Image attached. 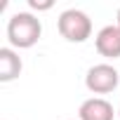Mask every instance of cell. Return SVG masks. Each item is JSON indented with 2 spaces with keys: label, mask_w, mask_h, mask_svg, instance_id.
I'll use <instances>...</instances> for the list:
<instances>
[{
  "label": "cell",
  "mask_w": 120,
  "mask_h": 120,
  "mask_svg": "<svg viewBox=\"0 0 120 120\" xmlns=\"http://www.w3.org/2000/svg\"><path fill=\"white\" fill-rule=\"evenodd\" d=\"M42 35V24L35 14L31 12H17L7 21V40L17 49H28L33 47Z\"/></svg>",
  "instance_id": "6da1fadb"
},
{
  "label": "cell",
  "mask_w": 120,
  "mask_h": 120,
  "mask_svg": "<svg viewBox=\"0 0 120 120\" xmlns=\"http://www.w3.org/2000/svg\"><path fill=\"white\" fill-rule=\"evenodd\" d=\"M59 33L68 42H85L92 35V19L82 10H66L59 14Z\"/></svg>",
  "instance_id": "7a4b0ae2"
},
{
  "label": "cell",
  "mask_w": 120,
  "mask_h": 120,
  "mask_svg": "<svg viewBox=\"0 0 120 120\" xmlns=\"http://www.w3.org/2000/svg\"><path fill=\"white\" fill-rule=\"evenodd\" d=\"M118 82H120V73L111 64H97L85 75V85L94 94H108L118 87Z\"/></svg>",
  "instance_id": "3957f363"
},
{
  "label": "cell",
  "mask_w": 120,
  "mask_h": 120,
  "mask_svg": "<svg viewBox=\"0 0 120 120\" xmlns=\"http://www.w3.org/2000/svg\"><path fill=\"white\" fill-rule=\"evenodd\" d=\"M94 45H97V52L106 59H118L120 56V28L118 24L115 26H104L97 38H94Z\"/></svg>",
  "instance_id": "277c9868"
},
{
  "label": "cell",
  "mask_w": 120,
  "mask_h": 120,
  "mask_svg": "<svg viewBox=\"0 0 120 120\" xmlns=\"http://www.w3.org/2000/svg\"><path fill=\"white\" fill-rule=\"evenodd\" d=\"M113 118H115L113 106L101 97L85 99L78 108V120H113Z\"/></svg>",
  "instance_id": "5b68a950"
},
{
  "label": "cell",
  "mask_w": 120,
  "mask_h": 120,
  "mask_svg": "<svg viewBox=\"0 0 120 120\" xmlns=\"http://www.w3.org/2000/svg\"><path fill=\"white\" fill-rule=\"evenodd\" d=\"M21 73V59L12 47H0V82H12Z\"/></svg>",
  "instance_id": "8992f818"
},
{
  "label": "cell",
  "mask_w": 120,
  "mask_h": 120,
  "mask_svg": "<svg viewBox=\"0 0 120 120\" xmlns=\"http://www.w3.org/2000/svg\"><path fill=\"white\" fill-rule=\"evenodd\" d=\"M28 5H31V10H49L52 7V0H45V3H40V0H28Z\"/></svg>",
  "instance_id": "52a82bcc"
},
{
  "label": "cell",
  "mask_w": 120,
  "mask_h": 120,
  "mask_svg": "<svg viewBox=\"0 0 120 120\" xmlns=\"http://www.w3.org/2000/svg\"><path fill=\"white\" fill-rule=\"evenodd\" d=\"M118 28H120V10H118Z\"/></svg>",
  "instance_id": "ba28073f"
},
{
  "label": "cell",
  "mask_w": 120,
  "mask_h": 120,
  "mask_svg": "<svg viewBox=\"0 0 120 120\" xmlns=\"http://www.w3.org/2000/svg\"><path fill=\"white\" fill-rule=\"evenodd\" d=\"M118 118H120V108H118Z\"/></svg>",
  "instance_id": "9c48e42d"
}]
</instances>
